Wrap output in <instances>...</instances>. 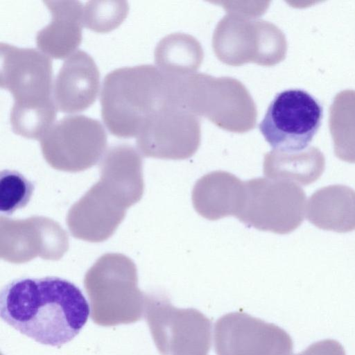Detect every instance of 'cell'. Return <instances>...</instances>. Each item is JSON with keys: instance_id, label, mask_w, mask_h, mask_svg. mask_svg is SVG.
Masks as SVG:
<instances>
[{"instance_id": "8992f818", "label": "cell", "mask_w": 355, "mask_h": 355, "mask_svg": "<svg viewBox=\"0 0 355 355\" xmlns=\"http://www.w3.org/2000/svg\"><path fill=\"white\" fill-rule=\"evenodd\" d=\"M258 188V196L251 193L247 202L235 215L241 221L263 231L277 234H288L297 229L304 220L306 210V194L295 182L279 179H266L265 191Z\"/></svg>"}, {"instance_id": "e0dca14e", "label": "cell", "mask_w": 355, "mask_h": 355, "mask_svg": "<svg viewBox=\"0 0 355 355\" xmlns=\"http://www.w3.org/2000/svg\"><path fill=\"white\" fill-rule=\"evenodd\" d=\"M295 355H346L340 343L332 339H326L314 343L302 352Z\"/></svg>"}, {"instance_id": "52a82bcc", "label": "cell", "mask_w": 355, "mask_h": 355, "mask_svg": "<svg viewBox=\"0 0 355 355\" xmlns=\"http://www.w3.org/2000/svg\"><path fill=\"white\" fill-rule=\"evenodd\" d=\"M214 340L217 355H290L293 347L285 330L243 312L220 318Z\"/></svg>"}, {"instance_id": "277c9868", "label": "cell", "mask_w": 355, "mask_h": 355, "mask_svg": "<svg viewBox=\"0 0 355 355\" xmlns=\"http://www.w3.org/2000/svg\"><path fill=\"white\" fill-rule=\"evenodd\" d=\"M107 139L98 120L69 115L53 123L40 141L49 165L58 170L77 172L92 167L102 158Z\"/></svg>"}, {"instance_id": "5bb4252c", "label": "cell", "mask_w": 355, "mask_h": 355, "mask_svg": "<svg viewBox=\"0 0 355 355\" xmlns=\"http://www.w3.org/2000/svg\"><path fill=\"white\" fill-rule=\"evenodd\" d=\"M329 129L334 153L340 159L355 163V91L337 94L330 107Z\"/></svg>"}, {"instance_id": "8fae6325", "label": "cell", "mask_w": 355, "mask_h": 355, "mask_svg": "<svg viewBox=\"0 0 355 355\" xmlns=\"http://www.w3.org/2000/svg\"><path fill=\"white\" fill-rule=\"evenodd\" d=\"M51 20L35 36L37 49L55 59H67L82 41L83 6L79 1H44Z\"/></svg>"}, {"instance_id": "3957f363", "label": "cell", "mask_w": 355, "mask_h": 355, "mask_svg": "<svg viewBox=\"0 0 355 355\" xmlns=\"http://www.w3.org/2000/svg\"><path fill=\"white\" fill-rule=\"evenodd\" d=\"M320 103L307 92L290 89L276 94L259 128L273 151L294 153L306 148L322 119Z\"/></svg>"}, {"instance_id": "7c38bea8", "label": "cell", "mask_w": 355, "mask_h": 355, "mask_svg": "<svg viewBox=\"0 0 355 355\" xmlns=\"http://www.w3.org/2000/svg\"><path fill=\"white\" fill-rule=\"evenodd\" d=\"M307 219L324 230L338 233L355 230V191L341 184L320 188L309 199Z\"/></svg>"}, {"instance_id": "7a4b0ae2", "label": "cell", "mask_w": 355, "mask_h": 355, "mask_svg": "<svg viewBox=\"0 0 355 355\" xmlns=\"http://www.w3.org/2000/svg\"><path fill=\"white\" fill-rule=\"evenodd\" d=\"M0 61L1 87L14 99L10 116L12 131L40 139L53 125L58 110L51 58L39 49L1 43Z\"/></svg>"}, {"instance_id": "30bf717a", "label": "cell", "mask_w": 355, "mask_h": 355, "mask_svg": "<svg viewBox=\"0 0 355 355\" xmlns=\"http://www.w3.org/2000/svg\"><path fill=\"white\" fill-rule=\"evenodd\" d=\"M100 89V73L94 59L86 52L77 50L65 59L53 87L58 110L76 113L89 107Z\"/></svg>"}, {"instance_id": "4fadbf2b", "label": "cell", "mask_w": 355, "mask_h": 355, "mask_svg": "<svg viewBox=\"0 0 355 355\" xmlns=\"http://www.w3.org/2000/svg\"><path fill=\"white\" fill-rule=\"evenodd\" d=\"M325 168V158L319 148L311 146L294 153L272 151L264 165V174L271 179L286 180L302 185L317 181Z\"/></svg>"}, {"instance_id": "ba28073f", "label": "cell", "mask_w": 355, "mask_h": 355, "mask_svg": "<svg viewBox=\"0 0 355 355\" xmlns=\"http://www.w3.org/2000/svg\"><path fill=\"white\" fill-rule=\"evenodd\" d=\"M68 248L67 234L50 218L32 216L10 220L1 217V258L5 261L24 263L37 256L57 260Z\"/></svg>"}, {"instance_id": "6da1fadb", "label": "cell", "mask_w": 355, "mask_h": 355, "mask_svg": "<svg viewBox=\"0 0 355 355\" xmlns=\"http://www.w3.org/2000/svg\"><path fill=\"white\" fill-rule=\"evenodd\" d=\"M90 305L73 283L58 277H21L1 291L0 315L37 343L60 347L82 330Z\"/></svg>"}, {"instance_id": "2e32d148", "label": "cell", "mask_w": 355, "mask_h": 355, "mask_svg": "<svg viewBox=\"0 0 355 355\" xmlns=\"http://www.w3.org/2000/svg\"><path fill=\"white\" fill-rule=\"evenodd\" d=\"M35 186L24 175L14 170L0 173V211L10 215L26 207L31 199Z\"/></svg>"}, {"instance_id": "9c48e42d", "label": "cell", "mask_w": 355, "mask_h": 355, "mask_svg": "<svg viewBox=\"0 0 355 355\" xmlns=\"http://www.w3.org/2000/svg\"><path fill=\"white\" fill-rule=\"evenodd\" d=\"M155 337L163 355H208L211 322L193 308L178 309L167 299L155 313Z\"/></svg>"}, {"instance_id": "9a60e30c", "label": "cell", "mask_w": 355, "mask_h": 355, "mask_svg": "<svg viewBox=\"0 0 355 355\" xmlns=\"http://www.w3.org/2000/svg\"><path fill=\"white\" fill-rule=\"evenodd\" d=\"M128 12L126 1H89L83 6V26L96 33H108L123 23Z\"/></svg>"}, {"instance_id": "5b68a950", "label": "cell", "mask_w": 355, "mask_h": 355, "mask_svg": "<svg viewBox=\"0 0 355 355\" xmlns=\"http://www.w3.org/2000/svg\"><path fill=\"white\" fill-rule=\"evenodd\" d=\"M150 77L148 69L141 66L118 68L105 77L101 117L112 135L130 138L139 134L148 110Z\"/></svg>"}]
</instances>
